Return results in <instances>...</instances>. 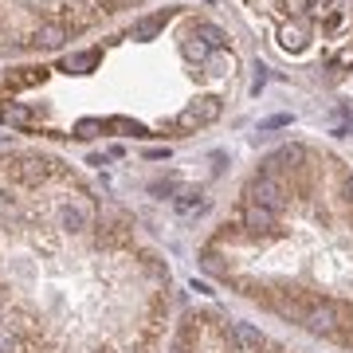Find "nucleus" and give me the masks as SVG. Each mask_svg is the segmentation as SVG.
Returning a JSON list of instances; mask_svg holds the SVG:
<instances>
[{
	"instance_id": "6",
	"label": "nucleus",
	"mask_w": 353,
	"mask_h": 353,
	"mask_svg": "<svg viewBox=\"0 0 353 353\" xmlns=\"http://www.w3.org/2000/svg\"><path fill=\"white\" fill-rule=\"evenodd\" d=\"M0 122L8 130H36V118L28 110H20V106H0Z\"/></svg>"
},
{
	"instance_id": "7",
	"label": "nucleus",
	"mask_w": 353,
	"mask_h": 353,
	"mask_svg": "<svg viewBox=\"0 0 353 353\" xmlns=\"http://www.w3.org/2000/svg\"><path fill=\"white\" fill-rule=\"evenodd\" d=\"M192 36H201L204 39V48H212V51H220L224 48V32H220V28L216 24H208V20H201V24H192Z\"/></svg>"
},
{
	"instance_id": "11",
	"label": "nucleus",
	"mask_w": 353,
	"mask_h": 353,
	"mask_svg": "<svg viewBox=\"0 0 353 353\" xmlns=\"http://www.w3.org/2000/svg\"><path fill=\"white\" fill-rule=\"evenodd\" d=\"M204 67H208V71H212V75H232V71H236V59H232V51H212V55H208V59H204Z\"/></svg>"
},
{
	"instance_id": "5",
	"label": "nucleus",
	"mask_w": 353,
	"mask_h": 353,
	"mask_svg": "<svg viewBox=\"0 0 353 353\" xmlns=\"http://www.w3.org/2000/svg\"><path fill=\"white\" fill-rule=\"evenodd\" d=\"M43 79H48V71H43V67H20V71H8V79H4V90L36 87V83H43Z\"/></svg>"
},
{
	"instance_id": "13",
	"label": "nucleus",
	"mask_w": 353,
	"mask_h": 353,
	"mask_svg": "<svg viewBox=\"0 0 353 353\" xmlns=\"http://www.w3.org/2000/svg\"><path fill=\"white\" fill-rule=\"evenodd\" d=\"M341 24H345V12H330L326 20H322V32H326V36H330V32H338Z\"/></svg>"
},
{
	"instance_id": "9",
	"label": "nucleus",
	"mask_w": 353,
	"mask_h": 353,
	"mask_svg": "<svg viewBox=\"0 0 353 353\" xmlns=\"http://www.w3.org/2000/svg\"><path fill=\"white\" fill-rule=\"evenodd\" d=\"M279 43L287 51H303L306 48V24H287L279 32Z\"/></svg>"
},
{
	"instance_id": "12",
	"label": "nucleus",
	"mask_w": 353,
	"mask_h": 353,
	"mask_svg": "<svg viewBox=\"0 0 353 353\" xmlns=\"http://www.w3.org/2000/svg\"><path fill=\"white\" fill-rule=\"evenodd\" d=\"M176 212H192V208H196V212H201V208H204V201H201V196H192V192H185V196H176Z\"/></svg>"
},
{
	"instance_id": "4",
	"label": "nucleus",
	"mask_w": 353,
	"mask_h": 353,
	"mask_svg": "<svg viewBox=\"0 0 353 353\" xmlns=\"http://www.w3.org/2000/svg\"><path fill=\"white\" fill-rule=\"evenodd\" d=\"M228 334H232V341H236V350L240 353H259L263 350V334H259L255 326H248V322H232Z\"/></svg>"
},
{
	"instance_id": "3",
	"label": "nucleus",
	"mask_w": 353,
	"mask_h": 353,
	"mask_svg": "<svg viewBox=\"0 0 353 353\" xmlns=\"http://www.w3.org/2000/svg\"><path fill=\"white\" fill-rule=\"evenodd\" d=\"M216 118H220V99H201L196 106H189V110L181 114V130L208 126V122H216Z\"/></svg>"
},
{
	"instance_id": "2",
	"label": "nucleus",
	"mask_w": 353,
	"mask_h": 353,
	"mask_svg": "<svg viewBox=\"0 0 353 353\" xmlns=\"http://www.w3.org/2000/svg\"><path fill=\"white\" fill-rule=\"evenodd\" d=\"M271 208H263V204H252L248 201V208H243V228H248V236L252 240H259V236H279V224Z\"/></svg>"
},
{
	"instance_id": "10",
	"label": "nucleus",
	"mask_w": 353,
	"mask_h": 353,
	"mask_svg": "<svg viewBox=\"0 0 353 353\" xmlns=\"http://www.w3.org/2000/svg\"><path fill=\"white\" fill-rule=\"evenodd\" d=\"M67 39V28L63 24H43L36 28V43H43V48H63Z\"/></svg>"
},
{
	"instance_id": "8",
	"label": "nucleus",
	"mask_w": 353,
	"mask_h": 353,
	"mask_svg": "<svg viewBox=\"0 0 353 353\" xmlns=\"http://www.w3.org/2000/svg\"><path fill=\"white\" fill-rule=\"evenodd\" d=\"M169 20H173V12H153L150 20H141V24L134 28V39H150V36H157V32H161V28L169 24Z\"/></svg>"
},
{
	"instance_id": "1",
	"label": "nucleus",
	"mask_w": 353,
	"mask_h": 353,
	"mask_svg": "<svg viewBox=\"0 0 353 353\" xmlns=\"http://www.w3.org/2000/svg\"><path fill=\"white\" fill-rule=\"evenodd\" d=\"M248 196H252V204H263V208H271V212H283V204H287V189L279 185L275 173H259L252 181V189H248Z\"/></svg>"
}]
</instances>
